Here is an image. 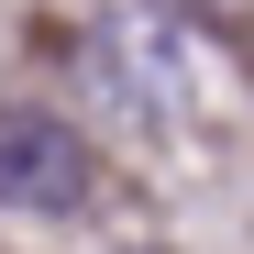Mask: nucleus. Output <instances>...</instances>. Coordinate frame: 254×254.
Masks as SVG:
<instances>
[{
    "label": "nucleus",
    "mask_w": 254,
    "mask_h": 254,
    "mask_svg": "<svg viewBox=\"0 0 254 254\" xmlns=\"http://www.w3.org/2000/svg\"><path fill=\"white\" fill-rule=\"evenodd\" d=\"M100 188V155L77 133L66 111H0V210H22V221H66V210H89Z\"/></svg>",
    "instance_id": "obj_1"
},
{
    "label": "nucleus",
    "mask_w": 254,
    "mask_h": 254,
    "mask_svg": "<svg viewBox=\"0 0 254 254\" xmlns=\"http://www.w3.org/2000/svg\"><path fill=\"white\" fill-rule=\"evenodd\" d=\"M111 254H166V243H111Z\"/></svg>",
    "instance_id": "obj_2"
}]
</instances>
